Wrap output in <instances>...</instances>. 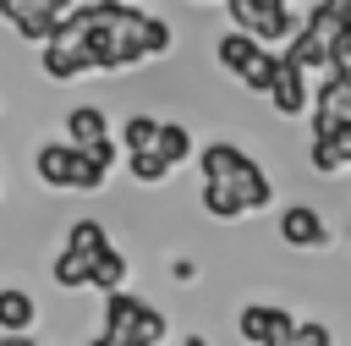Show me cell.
<instances>
[{
  "instance_id": "obj_11",
  "label": "cell",
  "mask_w": 351,
  "mask_h": 346,
  "mask_svg": "<svg viewBox=\"0 0 351 346\" xmlns=\"http://www.w3.org/2000/svg\"><path fill=\"white\" fill-rule=\"evenodd\" d=\"M197 165H203V181H230V176L247 165V154H241L236 143H208V148L197 154Z\"/></svg>"
},
{
  "instance_id": "obj_22",
  "label": "cell",
  "mask_w": 351,
  "mask_h": 346,
  "mask_svg": "<svg viewBox=\"0 0 351 346\" xmlns=\"http://www.w3.org/2000/svg\"><path fill=\"white\" fill-rule=\"evenodd\" d=\"M274 66H280V55H269V49H263V55H258V60L241 71V82H247L252 93H269V82H274Z\"/></svg>"
},
{
  "instance_id": "obj_28",
  "label": "cell",
  "mask_w": 351,
  "mask_h": 346,
  "mask_svg": "<svg viewBox=\"0 0 351 346\" xmlns=\"http://www.w3.org/2000/svg\"><path fill=\"white\" fill-rule=\"evenodd\" d=\"M110 5H132V0H110Z\"/></svg>"
},
{
  "instance_id": "obj_17",
  "label": "cell",
  "mask_w": 351,
  "mask_h": 346,
  "mask_svg": "<svg viewBox=\"0 0 351 346\" xmlns=\"http://www.w3.org/2000/svg\"><path fill=\"white\" fill-rule=\"evenodd\" d=\"M49 275H55V286H66V291H82V286H88V258H77V253H55Z\"/></svg>"
},
{
  "instance_id": "obj_19",
  "label": "cell",
  "mask_w": 351,
  "mask_h": 346,
  "mask_svg": "<svg viewBox=\"0 0 351 346\" xmlns=\"http://www.w3.org/2000/svg\"><path fill=\"white\" fill-rule=\"evenodd\" d=\"M269 346H329V330H324L318 319H307V324L296 319V324H291L280 341H269Z\"/></svg>"
},
{
  "instance_id": "obj_16",
  "label": "cell",
  "mask_w": 351,
  "mask_h": 346,
  "mask_svg": "<svg viewBox=\"0 0 351 346\" xmlns=\"http://www.w3.org/2000/svg\"><path fill=\"white\" fill-rule=\"evenodd\" d=\"M121 280H126V258H121L115 247H104L99 258H88V286H99V291H121Z\"/></svg>"
},
{
  "instance_id": "obj_15",
  "label": "cell",
  "mask_w": 351,
  "mask_h": 346,
  "mask_svg": "<svg viewBox=\"0 0 351 346\" xmlns=\"http://www.w3.org/2000/svg\"><path fill=\"white\" fill-rule=\"evenodd\" d=\"M104 247H110V236H104L99 220H77V225L66 231V253H77V258H99Z\"/></svg>"
},
{
  "instance_id": "obj_4",
  "label": "cell",
  "mask_w": 351,
  "mask_h": 346,
  "mask_svg": "<svg viewBox=\"0 0 351 346\" xmlns=\"http://www.w3.org/2000/svg\"><path fill=\"white\" fill-rule=\"evenodd\" d=\"M280 236H285L291 247H324V242H329L324 214H318V209H307V203H296V209H285V214H280Z\"/></svg>"
},
{
  "instance_id": "obj_24",
  "label": "cell",
  "mask_w": 351,
  "mask_h": 346,
  "mask_svg": "<svg viewBox=\"0 0 351 346\" xmlns=\"http://www.w3.org/2000/svg\"><path fill=\"white\" fill-rule=\"evenodd\" d=\"M38 5H44V16H55V22L71 11V0H38Z\"/></svg>"
},
{
  "instance_id": "obj_8",
  "label": "cell",
  "mask_w": 351,
  "mask_h": 346,
  "mask_svg": "<svg viewBox=\"0 0 351 346\" xmlns=\"http://www.w3.org/2000/svg\"><path fill=\"white\" fill-rule=\"evenodd\" d=\"M33 170H38V181H44V187H71L77 148H71V143H44V148H38V159H33Z\"/></svg>"
},
{
  "instance_id": "obj_18",
  "label": "cell",
  "mask_w": 351,
  "mask_h": 346,
  "mask_svg": "<svg viewBox=\"0 0 351 346\" xmlns=\"http://www.w3.org/2000/svg\"><path fill=\"white\" fill-rule=\"evenodd\" d=\"M154 132H159V121H154V115H126V126H121V143H126V154H143V148H154Z\"/></svg>"
},
{
  "instance_id": "obj_20",
  "label": "cell",
  "mask_w": 351,
  "mask_h": 346,
  "mask_svg": "<svg viewBox=\"0 0 351 346\" xmlns=\"http://www.w3.org/2000/svg\"><path fill=\"white\" fill-rule=\"evenodd\" d=\"M203 209H208V214H219V220H236V214H241L236 192H230V187H219V181H203Z\"/></svg>"
},
{
  "instance_id": "obj_5",
  "label": "cell",
  "mask_w": 351,
  "mask_h": 346,
  "mask_svg": "<svg viewBox=\"0 0 351 346\" xmlns=\"http://www.w3.org/2000/svg\"><path fill=\"white\" fill-rule=\"evenodd\" d=\"M263 99H274V110H280V115H302V110H307V77H302L296 66H285V60H280V66H274V82H269V93H263Z\"/></svg>"
},
{
  "instance_id": "obj_9",
  "label": "cell",
  "mask_w": 351,
  "mask_h": 346,
  "mask_svg": "<svg viewBox=\"0 0 351 346\" xmlns=\"http://www.w3.org/2000/svg\"><path fill=\"white\" fill-rule=\"evenodd\" d=\"M313 115L324 121H351V77H324L313 93Z\"/></svg>"
},
{
  "instance_id": "obj_25",
  "label": "cell",
  "mask_w": 351,
  "mask_h": 346,
  "mask_svg": "<svg viewBox=\"0 0 351 346\" xmlns=\"http://www.w3.org/2000/svg\"><path fill=\"white\" fill-rule=\"evenodd\" d=\"M0 346H38L33 335H0Z\"/></svg>"
},
{
  "instance_id": "obj_23",
  "label": "cell",
  "mask_w": 351,
  "mask_h": 346,
  "mask_svg": "<svg viewBox=\"0 0 351 346\" xmlns=\"http://www.w3.org/2000/svg\"><path fill=\"white\" fill-rule=\"evenodd\" d=\"M165 49H170V27L159 16H148V55H165Z\"/></svg>"
},
{
  "instance_id": "obj_26",
  "label": "cell",
  "mask_w": 351,
  "mask_h": 346,
  "mask_svg": "<svg viewBox=\"0 0 351 346\" xmlns=\"http://www.w3.org/2000/svg\"><path fill=\"white\" fill-rule=\"evenodd\" d=\"M88 346H115V341H110V335H93V341H88Z\"/></svg>"
},
{
  "instance_id": "obj_10",
  "label": "cell",
  "mask_w": 351,
  "mask_h": 346,
  "mask_svg": "<svg viewBox=\"0 0 351 346\" xmlns=\"http://www.w3.org/2000/svg\"><path fill=\"white\" fill-rule=\"evenodd\" d=\"M66 132H71V148H93V143H110L104 110H93V104H77V110L66 115Z\"/></svg>"
},
{
  "instance_id": "obj_21",
  "label": "cell",
  "mask_w": 351,
  "mask_h": 346,
  "mask_svg": "<svg viewBox=\"0 0 351 346\" xmlns=\"http://www.w3.org/2000/svg\"><path fill=\"white\" fill-rule=\"evenodd\" d=\"M126 165H132V176H137V181H148V187L170 176V165H165V159H159L154 148H143V154H126Z\"/></svg>"
},
{
  "instance_id": "obj_1",
  "label": "cell",
  "mask_w": 351,
  "mask_h": 346,
  "mask_svg": "<svg viewBox=\"0 0 351 346\" xmlns=\"http://www.w3.org/2000/svg\"><path fill=\"white\" fill-rule=\"evenodd\" d=\"M104 335L115 346H159L170 335V324L159 319V308H148V302H137L126 291H110L104 297Z\"/></svg>"
},
{
  "instance_id": "obj_2",
  "label": "cell",
  "mask_w": 351,
  "mask_h": 346,
  "mask_svg": "<svg viewBox=\"0 0 351 346\" xmlns=\"http://www.w3.org/2000/svg\"><path fill=\"white\" fill-rule=\"evenodd\" d=\"M236 33H247L252 44H274V38H291L302 27V16L285 5V0H225Z\"/></svg>"
},
{
  "instance_id": "obj_13",
  "label": "cell",
  "mask_w": 351,
  "mask_h": 346,
  "mask_svg": "<svg viewBox=\"0 0 351 346\" xmlns=\"http://www.w3.org/2000/svg\"><path fill=\"white\" fill-rule=\"evenodd\" d=\"M154 154L176 170L181 159H192V132H186L181 121H159V132H154Z\"/></svg>"
},
{
  "instance_id": "obj_12",
  "label": "cell",
  "mask_w": 351,
  "mask_h": 346,
  "mask_svg": "<svg viewBox=\"0 0 351 346\" xmlns=\"http://www.w3.org/2000/svg\"><path fill=\"white\" fill-rule=\"evenodd\" d=\"M214 55H219V66H225V71H236V77H241V71H247V66L263 55V44H252L247 33H236V27H230V33L214 44Z\"/></svg>"
},
{
  "instance_id": "obj_27",
  "label": "cell",
  "mask_w": 351,
  "mask_h": 346,
  "mask_svg": "<svg viewBox=\"0 0 351 346\" xmlns=\"http://www.w3.org/2000/svg\"><path fill=\"white\" fill-rule=\"evenodd\" d=\"M186 346H203V341H197V335H192V341H186Z\"/></svg>"
},
{
  "instance_id": "obj_14",
  "label": "cell",
  "mask_w": 351,
  "mask_h": 346,
  "mask_svg": "<svg viewBox=\"0 0 351 346\" xmlns=\"http://www.w3.org/2000/svg\"><path fill=\"white\" fill-rule=\"evenodd\" d=\"M33 319H38L33 297L5 286V291H0V330H5V335H27V324H33Z\"/></svg>"
},
{
  "instance_id": "obj_3",
  "label": "cell",
  "mask_w": 351,
  "mask_h": 346,
  "mask_svg": "<svg viewBox=\"0 0 351 346\" xmlns=\"http://www.w3.org/2000/svg\"><path fill=\"white\" fill-rule=\"evenodd\" d=\"M291 324H296V319H291L285 308H274V302H247V308H241V341H252V346L280 341Z\"/></svg>"
},
{
  "instance_id": "obj_7",
  "label": "cell",
  "mask_w": 351,
  "mask_h": 346,
  "mask_svg": "<svg viewBox=\"0 0 351 346\" xmlns=\"http://www.w3.org/2000/svg\"><path fill=\"white\" fill-rule=\"evenodd\" d=\"M219 187H230V192H236L241 214H247V209H263V203L274 198V181H269V176H263V165H252V159H247L230 181H219Z\"/></svg>"
},
{
  "instance_id": "obj_6",
  "label": "cell",
  "mask_w": 351,
  "mask_h": 346,
  "mask_svg": "<svg viewBox=\"0 0 351 346\" xmlns=\"http://www.w3.org/2000/svg\"><path fill=\"white\" fill-rule=\"evenodd\" d=\"M346 165H351V121H340V126H329L324 137H313V170L335 176V170H346Z\"/></svg>"
}]
</instances>
